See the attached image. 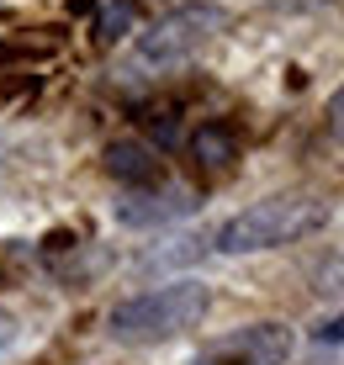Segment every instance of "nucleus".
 I'll return each mask as SVG.
<instances>
[{
	"label": "nucleus",
	"instance_id": "obj_7",
	"mask_svg": "<svg viewBox=\"0 0 344 365\" xmlns=\"http://www.w3.org/2000/svg\"><path fill=\"white\" fill-rule=\"evenodd\" d=\"M191 154H196L201 170H233L238 159V138L223 128V122H201L196 133H191Z\"/></svg>",
	"mask_w": 344,
	"mask_h": 365
},
{
	"label": "nucleus",
	"instance_id": "obj_2",
	"mask_svg": "<svg viewBox=\"0 0 344 365\" xmlns=\"http://www.w3.org/2000/svg\"><path fill=\"white\" fill-rule=\"evenodd\" d=\"M207 307H212V292L201 281H170V286H154V292L117 302L106 312V334L117 344H159V339L196 329L207 318Z\"/></svg>",
	"mask_w": 344,
	"mask_h": 365
},
{
	"label": "nucleus",
	"instance_id": "obj_3",
	"mask_svg": "<svg viewBox=\"0 0 344 365\" xmlns=\"http://www.w3.org/2000/svg\"><path fill=\"white\" fill-rule=\"evenodd\" d=\"M223 27H228V11L218 0H186V6L164 11L154 27L138 37V64L175 69V64H186V58H196Z\"/></svg>",
	"mask_w": 344,
	"mask_h": 365
},
{
	"label": "nucleus",
	"instance_id": "obj_10",
	"mask_svg": "<svg viewBox=\"0 0 344 365\" xmlns=\"http://www.w3.org/2000/svg\"><path fill=\"white\" fill-rule=\"evenodd\" d=\"M313 339H318V344H344V312H334V318H323V323L313 329Z\"/></svg>",
	"mask_w": 344,
	"mask_h": 365
},
{
	"label": "nucleus",
	"instance_id": "obj_6",
	"mask_svg": "<svg viewBox=\"0 0 344 365\" xmlns=\"http://www.w3.org/2000/svg\"><path fill=\"white\" fill-rule=\"evenodd\" d=\"M196 201H191V191H164V196H127L117 207L122 222H133V228H148V222H170L181 217V212H191Z\"/></svg>",
	"mask_w": 344,
	"mask_h": 365
},
{
	"label": "nucleus",
	"instance_id": "obj_9",
	"mask_svg": "<svg viewBox=\"0 0 344 365\" xmlns=\"http://www.w3.org/2000/svg\"><path fill=\"white\" fill-rule=\"evenodd\" d=\"M323 128H328V138L334 143H344V85L334 96H328V111H323Z\"/></svg>",
	"mask_w": 344,
	"mask_h": 365
},
{
	"label": "nucleus",
	"instance_id": "obj_1",
	"mask_svg": "<svg viewBox=\"0 0 344 365\" xmlns=\"http://www.w3.org/2000/svg\"><path fill=\"white\" fill-rule=\"evenodd\" d=\"M323 222H328V201H318L308 191H281L233 212L212 244H218V255H265V249H286L297 238L318 233Z\"/></svg>",
	"mask_w": 344,
	"mask_h": 365
},
{
	"label": "nucleus",
	"instance_id": "obj_8",
	"mask_svg": "<svg viewBox=\"0 0 344 365\" xmlns=\"http://www.w3.org/2000/svg\"><path fill=\"white\" fill-rule=\"evenodd\" d=\"M133 27H138V0H101L96 21H91V37L101 48H111V43H122Z\"/></svg>",
	"mask_w": 344,
	"mask_h": 365
},
{
	"label": "nucleus",
	"instance_id": "obj_11",
	"mask_svg": "<svg viewBox=\"0 0 344 365\" xmlns=\"http://www.w3.org/2000/svg\"><path fill=\"white\" fill-rule=\"evenodd\" d=\"M275 6H286V11H313V6H334V0H275Z\"/></svg>",
	"mask_w": 344,
	"mask_h": 365
},
{
	"label": "nucleus",
	"instance_id": "obj_4",
	"mask_svg": "<svg viewBox=\"0 0 344 365\" xmlns=\"http://www.w3.org/2000/svg\"><path fill=\"white\" fill-rule=\"evenodd\" d=\"M286 355H291V329L249 323V329L228 334L223 344H212L196 365H286Z\"/></svg>",
	"mask_w": 344,
	"mask_h": 365
},
{
	"label": "nucleus",
	"instance_id": "obj_5",
	"mask_svg": "<svg viewBox=\"0 0 344 365\" xmlns=\"http://www.w3.org/2000/svg\"><path fill=\"white\" fill-rule=\"evenodd\" d=\"M101 170H106L111 180H122V185H138V191H148V185L164 180V159L148 143H138V138H117V143H106Z\"/></svg>",
	"mask_w": 344,
	"mask_h": 365
}]
</instances>
